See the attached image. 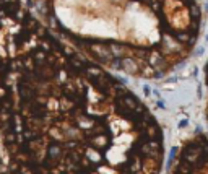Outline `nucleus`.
Here are the masks:
<instances>
[{"label":"nucleus","mask_w":208,"mask_h":174,"mask_svg":"<svg viewBox=\"0 0 208 174\" xmlns=\"http://www.w3.org/2000/svg\"><path fill=\"white\" fill-rule=\"evenodd\" d=\"M47 30L104 68L159 78L190 55L200 33L195 0H26Z\"/></svg>","instance_id":"2"},{"label":"nucleus","mask_w":208,"mask_h":174,"mask_svg":"<svg viewBox=\"0 0 208 174\" xmlns=\"http://www.w3.org/2000/svg\"><path fill=\"white\" fill-rule=\"evenodd\" d=\"M206 86H208V63H206ZM206 119H208V104H206ZM174 171L189 172H208V137H200L197 140L189 142L179 155V163L174 166Z\"/></svg>","instance_id":"3"},{"label":"nucleus","mask_w":208,"mask_h":174,"mask_svg":"<svg viewBox=\"0 0 208 174\" xmlns=\"http://www.w3.org/2000/svg\"><path fill=\"white\" fill-rule=\"evenodd\" d=\"M7 77L0 111L7 169H161L163 135L145 104L31 11L15 28Z\"/></svg>","instance_id":"1"}]
</instances>
